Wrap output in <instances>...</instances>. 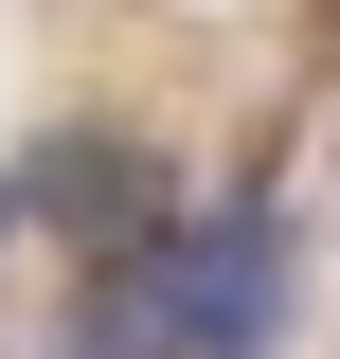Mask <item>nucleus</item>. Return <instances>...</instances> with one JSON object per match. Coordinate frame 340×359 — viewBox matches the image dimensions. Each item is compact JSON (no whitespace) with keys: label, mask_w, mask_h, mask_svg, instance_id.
Returning a JSON list of instances; mask_svg holds the SVG:
<instances>
[{"label":"nucleus","mask_w":340,"mask_h":359,"mask_svg":"<svg viewBox=\"0 0 340 359\" xmlns=\"http://www.w3.org/2000/svg\"><path fill=\"white\" fill-rule=\"evenodd\" d=\"M90 287H108V359H287L304 252H287V198H233V216L90 252Z\"/></svg>","instance_id":"f257e3e1"},{"label":"nucleus","mask_w":340,"mask_h":359,"mask_svg":"<svg viewBox=\"0 0 340 359\" xmlns=\"http://www.w3.org/2000/svg\"><path fill=\"white\" fill-rule=\"evenodd\" d=\"M0 216H18V198H0Z\"/></svg>","instance_id":"f03ea898"}]
</instances>
